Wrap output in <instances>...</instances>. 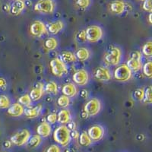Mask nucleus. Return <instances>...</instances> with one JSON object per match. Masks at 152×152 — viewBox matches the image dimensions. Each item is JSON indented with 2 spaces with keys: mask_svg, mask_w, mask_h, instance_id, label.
<instances>
[{
  "mask_svg": "<svg viewBox=\"0 0 152 152\" xmlns=\"http://www.w3.org/2000/svg\"><path fill=\"white\" fill-rule=\"evenodd\" d=\"M53 140L62 147H66L71 141L70 130L65 125L57 127L53 133Z\"/></svg>",
  "mask_w": 152,
  "mask_h": 152,
  "instance_id": "nucleus-1",
  "label": "nucleus"
},
{
  "mask_svg": "<svg viewBox=\"0 0 152 152\" xmlns=\"http://www.w3.org/2000/svg\"><path fill=\"white\" fill-rule=\"evenodd\" d=\"M122 50L118 47H112L104 56V61L109 66H118L122 60Z\"/></svg>",
  "mask_w": 152,
  "mask_h": 152,
  "instance_id": "nucleus-2",
  "label": "nucleus"
},
{
  "mask_svg": "<svg viewBox=\"0 0 152 152\" xmlns=\"http://www.w3.org/2000/svg\"><path fill=\"white\" fill-rule=\"evenodd\" d=\"M34 9L42 14H53L56 9V2L54 0H38L34 4Z\"/></svg>",
  "mask_w": 152,
  "mask_h": 152,
  "instance_id": "nucleus-3",
  "label": "nucleus"
},
{
  "mask_svg": "<svg viewBox=\"0 0 152 152\" xmlns=\"http://www.w3.org/2000/svg\"><path fill=\"white\" fill-rule=\"evenodd\" d=\"M50 67L52 74L55 77H58V78L64 76L68 72L67 66L59 59V57L54 58L50 61Z\"/></svg>",
  "mask_w": 152,
  "mask_h": 152,
  "instance_id": "nucleus-4",
  "label": "nucleus"
},
{
  "mask_svg": "<svg viewBox=\"0 0 152 152\" xmlns=\"http://www.w3.org/2000/svg\"><path fill=\"white\" fill-rule=\"evenodd\" d=\"M114 78L118 81L126 82L131 79L132 76V72L126 64H122L118 66L113 71Z\"/></svg>",
  "mask_w": 152,
  "mask_h": 152,
  "instance_id": "nucleus-5",
  "label": "nucleus"
},
{
  "mask_svg": "<svg viewBox=\"0 0 152 152\" xmlns=\"http://www.w3.org/2000/svg\"><path fill=\"white\" fill-rule=\"evenodd\" d=\"M86 40L90 43H97L104 35L103 29L98 25H91L85 30Z\"/></svg>",
  "mask_w": 152,
  "mask_h": 152,
  "instance_id": "nucleus-6",
  "label": "nucleus"
},
{
  "mask_svg": "<svg viewBox=\"0 0 152 152\" xmlns=\"http://www.w3.org/2000/svg\"><path fill=\"white\" fill-rule=\"evenodd\" d=\"M142 55L139 51H134L130 55L129 59L127 60L126 66H128L132 72L140 71L142 67Z\"/></svg>",
  "mask_w": 152,
  "mask_h": 152,
  "instance_id": "nucleus-7",
  "label": "nucleus"
},
{
  "mask_svg": "<svg viewBox=\"0 0 152 152\" xmlns=\"http://www.w3.org/2000/svg\"><path fill=\"white\" fill-rule=\"evenodd\" d=\"M102 108L100 100L97 98H91L87 101L84 106L83 111L86 113L89 116H96L100 113Z\"/></svg>",
  "mask_w": 152,
  "mask_h": 152,
  "instance_id": "nucleus-8",
  "label": "nucleus"
},
{
  "mask_svg": "<svg viewBox=\"0 0 152 152\" xmlns=\"http://www.w3.org/2000/svg\"><path fill=\"white\" fill-rule=\"evenodd\" d=\"M31 137V132L28 129H24L20 131L17 132L12 135L10 138V142L12 145H15L16 146H23L26 145L28 141L29 140Z\"/></svg>",
  "mask_w": 152,
  "mask_h": 152,
  "instance_id": "nucleus-9",
  "label": "nucleus"
},
{
  "mask_svg": "<svg viewBox=\"0 0 152 152\" xmlns=\"http://www.w3.org/2000/svg\"><path fill=\"white\" fill-rule=\"evenodd\" d=\"M30 34L35 37H40L48 32L47 25L42 21L36 20L33 21L30 26Z\"/></svg>",
  "mask_w": 152,
  "mask_h": 152,
  "instance_id": "nucleus-10",
  "label": "nucleus"
},
{
  "mask_svg": "<svg viewBox=\"0 0 152 152\" xmlns=\"http://www.w3.org/2000/svg\"><path fill=\"white\" fill-rule=\"evenodd\" d=\"M89 74L85 69H78L72 75V81L75 84L79 86H85L89 81Z\"/></svg>",
  "mask_w": 152,
  "mask_h": 152,
  "instance_id": "nucleus-11",
  "label": "nucleus"
},
{
  "mask_svg": "<svg viewBox=\"0 0 152 152\" xmlns=\"http://www.w3.org/2000/svg\"><path fill=\"white\" fill-rule=\"evenodd\" d=\"M87 133L92 142H97V141L102 139V138L104 137V129L100 125H94L88 129Z\"/></svg>",
  "mask_w": 152,
  "mask_h": 152,
  "instance_id": "nucleus-12",
  "label": "nucleus"
},
{
  "mask_svg": "<svg viewBox=\"0 0 152 152\" xmlns=\"http://www.w3.org/2000/svg\"><path fill=\"white\" fill-rule=\"evenodd\" d=\"M94 78L99 81H109L112 79V74L109 69L104 66H100L94 70Z\"/></svg>",
  "mask_w": 152,
  "mask_h": 152,
  "instance_id": "nucleus-13",
  "label": "nucleus"
},
{
  "mask_svg": "<svg viewBox=\"0 0 152 152\" xmlns=\"http://www.w3.org/2000/svg\"><path fill=\"white\" fill-rule=\"evenodd\" d=\"M109 9L111 13L119 15L126 11V4L123 0H113L110 3Z\"/></svg>",
  "mask_w": 152,
  "mask_h": 152,
  "instance_id": "nucleus-14",
  "label": "nucleus"
},
{
  "mask_svg": "<svg viewBox=\"0 0 152 152\" xmlns=\"http://www.w3.org/2000/svg\"><path fill=\"white\" fill-rule=\"evenodd\" d=\"M44 94V85L42 82H37L30 92V97L32 101H37L43 97Z\"/></svg>",
  "mask_w": 152,
  "mask_h": 152,
  "instance_id": "nucleus-15",
  "label": "nucleus"
},
{
  "mask_svg": "<svg viewBox=\"0 0 152 152\" xmlns=\"http://www.w3.org/2000/svg\"><path fill=\"white\" fill-rule=\"evenodd\" d=\"M25 8H26V5L24 0H15L10 5L9 12L12 15L17 16L21 15Z\"/></svg>",
  "mask_w": 152,
  "mask_h": 152,
  "instance_id": "nucleus-16",
  "label": "nucleus"
},
{
  "mask_svg": "<svg viewBox=\"0 0 152 152\" xmlns=\"http://www.w3.org/2000/svg\"><path fill=\"white\" fill-rule=\"evenodd\" d=\"M52 132V127L50 123L47 121L42 122L39 126L37 127V134L41 138H47L50 136Z\"/></svg>",
  "mask_w": 152,
  "mask_h": 152,
  "instance_id": "nucleus-17",
  "label": "nucleus"
},
{
  "mask_svg": "<svg viewBox=\"0 0 152 152\" xmlns=\"http://www.w3.org/2000/svg\"><path fill=\"white\" fill-rule=\"evenodd\" d=\"M24 108L22 105L18 103H15L11 104L10 107L8 108L7 113L12 117H19L24 114Z\"/></svg>",
  "mask_w": 152,
  "mask_h": 152,
  "instance_id": "nucleus-18",
  "label": "nucleus"
},
{
  "mask_svg": "<svg viewBox=\"0 0 152 152\" xmlns=\"http://www.w3.org/2000/svg\"><path fill=\"white\" fill-rule=\"evenodd\" d=\"M64 27L65 24L63 21H61V20H58V21H55L50 23L48 24V26H47V31L49 33L53 35H56L58 34L61 31H62Z\"/></svg>",
  "mask_w": 152,
  "mask_h": 152,
  "instance_id": "nucleus-19",
  "label": "nucleus"
},
{
  "mask_svg": "<svg viewBox=\"0 0 152 152\" xmlns=\"http://www.w3.org/2000/svg\"><path fill=\"white\" fill-rule=\"evenodd\" d=\"M62 93L66 97L71 98V97H75L78 94V89L75 84L68 83L62 86Z\"/></svg>",
  "mask_w": 152,
  "mask_h": 152,
  "instance_id": "nucleus-20",
  "label": "nucleus"
},
{
  "mask_svg": "<svg viewBox=\"0 0 152 152\" xmlns=\"http://www.w3.org/2000/svg\"><path fill=\"white\" fill-rule=\"evenodd\" d=\"M72 114L70 110L67 109H62L57 113V122L60 124H67L71 121Z\"/></svg>",
  "mask_w": 152,
  "mask_h": 152,
  "instance_id": "nucleus-21",
  "label": "nucleus"
},
{
  "mask_svg": "<svg viewBox=\"0 0 152 152\" xmlns=\"http://www.w3.org/2000/svg\"><path fill=\"white\" fill-rule=\"evenodd\" d=\"M42 109H43V107L40 104H38L36 107H28L27 109H24V114L27 118L34 119V118H37L40 116Z\"/></svg>",
  "mask_w": 152,
  "mask_h": 152,
  "instance_id": "nucleus-22",
  "label": "nucleus"
},
{
  "mask_svg": "<svg viewBox=\"0 0 152 152\" xmlns=\"http://www.w3.org/2000/svg\"><path fill=\"white\" fill-rule=\"evenodd\" d=\"M59 59L62 62H64L65 64H70V63L76 62L77 60L75 53H73L71 51H67V50L61 52V53L59 54Z\"/></svg>",
  "mask_w": 152,
  "mask_h": 152,
  "instance_id": "nucleus-23",
  "label": "nucleus"
},
{
  "mask_svg": "<svg viewBox=\"0 0 152 152\" xmlns=\"http://www.w3.org/2000/svg\"><path fill=\"white\" fill-rule=\"evenodd\" d=\"M75 56L76 57V59L81 62H84V61L88 60L91 56V52L88 49L85 48V47H81V48L78 49L76 50Z\"/></svg>",
  "mask_w": 152,
  "mask_h": 152,
  "instance_id": "nucleus-24",
  "label": "nucleus"
},
{
  "mask_svg": "<svg viewBox=\"0 0 152 152\" xmlns=\"http://www.w3.org/2000/svg\"><path fill=\"white\" fill-rule=\"evenodd\" d=\"M58 44H59L58 40L55 37H48L46 39L43 43V47L47 50L50 51V50H54L55 49H56Z\"/></svg>",
  "mask_w": 152,
  "mask_h": 152,
  "instance_id": "nucleus-25",
  "label": "nucleus"
},
{
  "mask_svg": "<svg viewBox=\"0 0 152 152\" xmlns=\"http://www.w3.org/2000/svg\"><path fill=\"white\" fill-rule=\"evenodd\" d=\"M44 92L47 94H50L56 95L59 92L58 85H57L55 81H49L48 83L46 84V85H44Z\"/></svg>",
  "mask_w": 152,
  "mask_h": 152,
  "instance_id": "nucleus-26",
  "label": "nucleus"
},
{
  "mask_svg": "<svg viewBox=\"0 0 152 152\" xmlns=\"http://www.w3.org/2000/svg\"><path fill=\"white\" fill-rule=\"evenodd\" d=\"M42 142V138L38 135H34L33 136H31L29 140L27 142V146L29 148H36L40 145Z\"/></svg>",
  "mask_w": 152,
  "mask_h": 152,
  "instance_id": "nucleus-27",
  "label": "nucleus"
},
{
  "mask_svg": "<svg viewBox=\"0 0 152 152\" xmlns=\"http://www.w3.org/2000/svg\"><path fill=\"white\" fill-rule=\"evenodd\" d=\"M78 140H79V144L81 146L86 147V146H89L91 145L92 141L90 138V137L88 136L87 132H82L79 135L78 137Z\"/></svg>",
  "mask_w": 152,
  "mask_h": 152,
  "instance_id": "nucleus-28",
  "label": "nucleus"
},
{
  "mask_svg": "<svg viewBox=\"0 0 152 152\" xmlns=\"http://www.w3.org/2000/svg\"><path fill=\"white\" fill-rule=\"evenodd\" d=\"M70 103H71L70 98L63 94L59 97V98L57 99L56 100L57 106L60 107V108H62V109H66L70 105Z\"/></svg>",
  "mask_w": 152,
  "mask_h": 152,
  "instance_id": "nucleus-29",
  "label": "nucleus"
},
{
  "mask_svg": "<svg viewBox=\"0 0 152 152\" xmlns=\"http://www.w3.org/2000/svg\"><path fill=\"white\" fill-rule=\"evenodd\" d=\"M142 73L146 78H151L152 77V62L151 60L142 65Z\"/></svg>",
  "mask_w": 152,
  "mask_h": 152,
  "instance_id": "nucleus-30",
  "label": "nucleus"
},
{
  "mask_svg": "<svg viewBox=\"0 0 152 152\" xmlns=\"http://www.w3.org/2000/svg\"><path fill=\"white\" fill-rule=\"evenodd\" d=\"M142 55L145 57L150 58L152 56V42L151 40L146 42L142 48Z\"/></svg>",
  "mask_w": 152,
  "mask_h": 152,
  "instance_id": "nucleus-31",
  "label": "nucleus"
},
{
  "mask_svg": "<svg viewBox=\"0 0 152 152\" xmlns=\"http://www.w3.org/2000/svg\"><path fill=\"white\" fill-rule=\"evenodd\" d=\"M18 103L22 105L23 107H31V104H32V100L30 97L29 94H24L19 97Z\"/></svg>",
  "mask_w": 152,
  "mask_h": 152,
  "instance_id": "nucleus-32",
  "label": "nucleus"
},
{
  "mask_svg": "<svg viewBox=\"0 0 152 152\" xmlns=\"http://www.w3.org/2000/svg\"><path fill=\"white\" fill-rule=\"evenodd\" d=\"M145 96V89L143 88H137L132 93V97L137 101H143Z\"/></svg>",
  "mask_w": 152,
  "mask_h": 152,
  "instance_id": "nucleus-33",
  "label": "nucleus"
},
{
  "mask_svg": "<svg viewBox=\"0 0 152 152\" xmlns=\"http://www.w3.org/2000/svg\"><path fill=\"white\" fill-rule=\"evenodd\" d=\"M92 0H75V5L80 9H87L91 4Z\"/></svg>",
  "mask_w": 152,
  "mask_h": 152,
  "instance_id": "nucleus-34",
  "label": "nucleus"
},
{
  "mask_svg": "<svg viewBox=\"0 0 152 152\" xmlns=\"http://www.w3.org/2000/svg\"><path fill=\"white\" fill-rule=\"evenodd\" d=\"M11 104V100L8 96L0 95V109H8Z\"/></svg>",
  "mask_w": 152,
  "mask_h": 152,
  "instance_id": "nucleus-35",
  "label": "nucleus"
},
{
  "mask_svg": "<svg viewBox=\"0 0 152 152\" xmlns=\"http://www.w3.org/2000/svg\"><path fill=\"white\" fill-rule=\"evenodd\" d=\"M152 88L151 87L149 86L146 89H145V96H144L143 101L146 104H151L152 103Z\"/></svg>",
  "mask_w": 152,
  "mask_h": 152,
  "instance_id": "nucleus-36",
  "label": "nucleus"
},
{
  "mask_svg": "<svg viewBox=\"0 0 152 152\" xmlns=\"http://www.w3.org/2000/svg\"><path fill=\"white\" fill-rule=\"evenodd\" d=\"M142 9H143L145 12H151L152 11V6H151V0H145L143 1V3H142Z\"/></svg>",
  "mask_w": 152,
  "mask_h": 152,
  "instance_id": "nucleus-37",
  "label": "nucleus"
},
{
  "mask_svg": "<svg viewBox=\"0 0 152 152\" xmlns=\"http://www.w3.org/2000/svg\"><path fill=\"white\" fill-rule=\"evenodd\" d=\"M47 122L48 123L51 124H55L56 122H57V113H51L49 115H47Z\"/></svg>",
  "mask_w": 152,
  "mask_h": 152,
  "instance_id": "nucleus-38",
  "label": "nucleus"
},
{
  "mask_svg": "<svg viewBox=\"0 0 152 152\" xmlns=\"http://www.w3.org/2000/svg\"><path fill=\"white\" fill-rule=\"evenodd\" d=\"M76 40H78V42H85L86 41V34H85V31L82 30L80 31L79 32L77 33L75 36Z\"/></svg>",
  "mask_w": 152,
  "mask_h": 152,
  "instance_id": "nucleus-39",
  "label": "nucleus"
},
{
  "mask_svg": "<svg viewBox=\"0 0 152 152\" xmlns=\"http://www.w3.org/2000/svg\"><path fill=\"white\" fill-rule=\"evenodd\" d=\"M45 152H61V150L58 145H52L47 148Z\"/></svg>",
  "mask_w": 152,
  "mask_h": 152,
  "instance_id": "nucleus-40",
  "label": "nucleus"
},
{
  "mask_svg": "<svg viewBox=\"0 0 152 152\" xmlns=\"http://www.w3.org/2000/svg\"><path fill=\"white\" fill-rule=\"evenodd\" d=\"M68 129H69L70 131H72V130H75L76 128H77V125L75 122L70 121L69 123H67V126H66Z\"/></svg>",
  "mask_w": 152,
  "mask_h": 152,
  "instance_id": "nucleus-41",
  "label": "nucleus"
},
{
  "mask_svg": "<svg viewBox=\"0 0 152 152\" xmlns=\"http://www.w3.org/2000/svg\"><path fill=\"white\" fill-rule=\"evenodd\" d=\"M79 135V132L76 129L70 131V137H71V138H73V139H78Z\"/></svg>",
  "mask_w": 152,
  "mask_h": 152,
  "instance_id": "nucleus-42",
  "label": "nucleus"
},
{
  "mask_svg": "<svg viewBox=\"0 0 152 152\" xmlns=\"http://www.w3.org/2000/svg\"><path fill=\"white\" fill-rule=\"evenodd\" d=\"M7 86V82L6 80L4 78H0V88L1 89H5Z\"/></svg>",
  "mask_w": 152,
  "mask_h": 152,
  "instance_id": "nucleus-43",
  "label": "nucleus"
},
{
  "mask_svg": "<svg viewBox=\"0 0 152 152\" xmlns=\"http://www.w3.org/2000/svg\"><path fill=\"white\" fill-rule=\"evenodd\" d=\"M81 94V97H82V98L87 99L88 97V95H89V92L87 90H85V89H83V90L81 91V94Z\"/></svg>",
  "mask_w": 152,
  "mask_h": 152,
  "instance_id": "nucleus-44",
  "label": "nucleus"
},
{
  "mask_svg": "<svg viewBox=\"0 0 152 152\" xmlns=\"http://www.w3.org/2000/svg\"><path fill=\"white\" fill-rule=\"evenodd\" d=\"M12 142H10V141H5V142H4L3 143V146L5 148H9L12 146Z\"/></svg>",
  "mask_w": 152,
  "mask_h": 152,
  "instance_id": "nucleus-45",
  "label": "nucleus"
},
{
  "mask_svg": "<svg viewBox=\"0 0 152 152\" xmlns=\"http://www.w3.org/2000/svg\"><path fill=\"white\" fill-rule=\"evenodd\" d=\"M81 118H82V119H87V118L89 117V116H88V114H87L86 113L84 112V111H82V112H81Z\"/></svg>",
  "mask_w": 152,
  "mask_h": 152,
  "instance_id": "nucleus-46",
  "label": "nucleus"
},
{
  "mask_svg": "<svg viewBox=\"0 0 152 152\" xmlns=\"http://www.w3.org/2000/svg\"><path fill=\"white\" fill-rule=\"evenodd\" d=\"M151 16H152L151 12H150V13H149V15H148V23H149V24H152Z\"/></svg>",
  "mask_w": 152,
  "mask_h": 152,
  "instance_id": "nucleus-47",
  "label": "nucleus"
},
{
  "mask_svg": "<svg viewBox=\"0 0 152 152\" xmlns=\"http://www.w3.org/2000/svg\"><path fill=\"white\" fill-rule=\"evenodd\" d=\"M138 1H141V2H143V1H145V0H138Z\"/></svg>",
  "mask_w": 152,
  "mask_h": 152,
  "instance_id": "nucleus-48",
  "label": "nucleus"
}]
</instances>
